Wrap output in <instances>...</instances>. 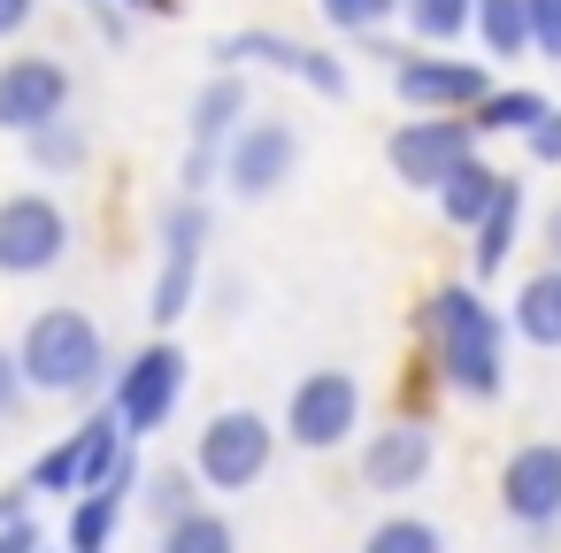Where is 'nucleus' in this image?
Here are the masks:
<instances>
[{
    "label": "nucleus",
    "instance_id": "1",
    "mask_svg": "<svg viewBox=\"0 0 561 553\" xmlns=\"http://www.w3.org/2000/svg\"><path fill=\"white\" fill-rule=\"evenodd\" d=\"M423 331H431L438 369H446L454 392L492 400V392L507 384V369H500V354H507V323H500V308H484L477 285H438L431 308H423Z\"/></svg>",
    "mask_w": 561,
    "mask_h": 553
},
{
    "label": "nucleus",
    "instance_id": "2",
    "mask_svg": "<svg viewBox=\"0 0 561 553\" xmlns=\"http://www.w3.org/2000/svg\"><path fill=\"white\" fill-rule=\"evenodd\" d=\"M16 377H24V392H55V400L93 392V384L108 377V338H101V323H93L85 308H39V315L24 323Z\"/></svg>",
    "mask_w": 561,
    "mask_h": 553
},
{
    "label": "nucleus",
    "instance_id": "3",
    "mask_svg": "<svg viewBox=\"0 0 561 553\" xmlns=\"http://www.w3.org/2000/svg\"><path fill=\"white\" fill-rule=\"evenodd\" d=\"M216 170H224V185H231L239 200H270V193H285L293 170H300V124H293V116H247V124L224 139Z\"/></svg>",
    "mask_w": 561,
    "mask_h": 553
},
{
    "label": "nucleus",
    "instance_id": "4",
    "mask_svg": "<svg viewBox=\"0 0 561 553\" xmlns=\"http://www.w3.org/2000/svg\"><path fill=\"white\" fill-rule=\"evenodd\" d=\"M270 453H277L270 415H254V407H224V415H208L193 469H201V484H208V492H247V484H262Z\"/></svg>",
    "mask_w": 561,
    "mask_h": 553
},
{
    "label": "nucleus",
    "instance_id": "5",
    "mask_svg": "<svg viewBox=\"0 0 561 553\" xmlns=\"http://www.w3.org/2000/svg\"><path fill=\"white\" fill-rule=\"evenodd\" d=\"M178 392H185V354L170 346V338H154V346H139L131 361H124V377H116V430L124 438H154L162 423H170V407H178Z\"/></svg>",
    "mask_w": 561,
    "mask_h": 553
},
{
    "label": "nucleus",
    "instance_id": "6",
    "mask_svg": "<svg viewBox=\"0 0 561 553\" xmlns=\"http://www.w3.org/2000/svg\"><path fill=\"white\" fill-rule=\"evenodd\" d=\"M70 254V216L47 193L0 200V277H47Z\"/></svg>",
    "mask_w": 561,
    "mask_h": 553
},
{
    "label": "nucleus",
    "instance_id": "7",
    "mask_svg": "<svg viewBox=\"0 0 561 553\" xmlns=\"http://www.w3.org/2000/svg\"><path fill=\"white\" fill-rule=\"evenodd\" d=\"M354 423H362V384H354L346 369H316V377H300V384H293V407H285L293 446L331 453V446H346V438H354Z\"/></svg>",
    "mask_w": 561,
    "mask_h": 553
},
{
    "label": "nucleus",
    "instance_id": "8",
    "mask_svg": "<svg viewBox=\"0 0 561 553\" xmlns=\"http://www.w3.org/2000/svg\"><path fill=\"white\" fill-rule=\"evenodd\" d=\"M70 116V70L55 55H16V62H0V131H47Z\"/></svg>",
    "mask_w": 561,
    "mask_h": 553
},
{
    "label": "nucleus",
    "instance_id": "9",
    "mask_svg": "<svg viewBox=\"0 0 561 553\" xmlns=\"http://www.w3.org/2000/svg\"><path fill=\"white\" fill-rule=\"evenodd\" d=\"M216 62H224V70H239V62L293 70V78H300V85H316L323 101H346V93H354V78H346V62H339V55L300 47V39H285V32H231V39H216Z\"/></svg>",
    "mask_w": 561,
    "mask_h": 553
},
{
    "label": "nucleus",
    "instance_id": "10",
    "mask_svg": "<svg viewBox=\"0 0 561 553\" xmlns=\"http://www.w3.org/2000/svg\"><path fill=\"white\" fill-rule=\"evenodd\" d=\"M116 453H124V430H116V415L101 407V415H85L55 453H39V469H32V492H93L108 469H116Z\"/></svg>",
    "mask_w": 561,
    "mask_h": 553
},
{
    "label": "nucleus",
    "instance_id": "11",
    "mask_svg": "<svg viewBox=\"0 0 561 553\" xmlns=\"http://www.w3.org/2000/svg\"><path fill=\"white\" fill-rule=\"evenodd\" d=\"M392 93H400L408 108H431V116H469V108L492 93V78H484V62H454V55H400Z\"/></svg>",
    "mask_w": 561,
    "mask_h": 553
},
{
    "label": "nucleus",
    "instance_id": "12",
    "mask_svg": "<svg viewBox=\"0 0 561 553\" xmlns=\"http://www.w3.org/2000/svg\"><path fill=\"white\" fill-rule=\"evenodd\" d=\"M461 154H477V131L461 124V116H431V124H400L392 139H385V162H392V177L400 185H438Z\"/></svg>",
    "mask_w": 561,
    "mask_h": 553
},
{
    "label": "nucleus",
    "instance_id": "13",
    "mask_svg": "<svg viewBox=\"0 0 561 553\" xmlns=\"http://www.w3.org/2000/svg\"><path fill=\"white\" fill-rule=\"evenodd\" d=\"M500 507L530 530H553L561 522V446L538 438V446H515L507 469H500Z\"/></svg>",
    "mask_w": 561,
    "mask_h": 553
},
{
    "label": "nucleus",
    "instance_id": "14",
    "mask_svg": "<svg viewBox=\"0 0 561 553\" xmlns=\"http://www.w3.org/2000/svg\"><path fill=\"white\" fill-rule=\"evenodd\" d=\"M431 423H415V415H400V423H385L369 446H362V484L369 492H415L423 476H431Z\"/></svg>",
    "mask_w": 561,
    "mask_h": 553
},
{
    "label": "nucleus",
    "instance_id": "15",
    "mask_svg": "<svg viewBox=\"0 0 561 553\" xmlns=\"http://www.w3.org/2000/svg\"><path fill=\"white\" fill-rule=\"evenodd\" d=\"M139 484V461H131V446L116 453V469L93 484V492H78L70 499V553H108V538H116V515H124V492Z\"/></svg>",
    "mask_w": 561,
    "mask_h": 553
},
{
    "label": "nucleus",
    "instance_id": "16",
    "mask_svg": "<svg viewBox=\"0 0 561 553\" xmlns=\"http://www.w3.org/2000/svg\"><path fill=\"white\" fill-rule=\"evenodd\" d=\"M247 124V78L239 70H216L201 93H193V147L201 154H224V139Z\"/></svg>",
    "mask_w": 561,
    "mask_h": 553
},
{
    "label": "nucleus",
    "instance_id": "17",
    "mask_svg": "<svg viewBox=\"0 0 561 553\" xmlns=\"http://www.w3.org/2000/svg\"><path fill=\"white\" fill-rule=\"evenodd\" d=\"M431 193H438V208H446V223H454V231H477V216H484V208H492V193H500V170H484L477 154H461Z\"/></svg>",
    "mask_w": 561,
    "mask_h": 553
},
{
    "label": "nucleus",
    "instance_id": "18",
    "mask_svg": "<svg viewBox=\"0 0 561 553\" xmlns=\"http://www.w3.org/2000/svg\"><path fill=\"white\" fill-rule=\"evenodd\" d=\"M515 231H523V185H515V177H500L492 208L477 216V277H500V269H507Z\"/></svg>",
    "mask_w": 561,
    "mask_h": 553
},
{
    "label": "nucleus",
    "instance_id": "19",
    "mask_svg": "<svg viewBox=\"0 0 561 553\" xmlns=\"http://www.w3.org/2000/svg\"><path fill=\"white\" fill-rule=\"evenodd\" d=\"M515 331H523L530 346H561V262L538 269V277H523V292H515Z\"/></svg>",
    "mask_w": 561,
    "mask_h": 553
},
{
    "label": "nucleus",
    "instance_id": "20",
    "mask_svg": "<svg viewBox=\"0 0 561 553\" xmlns=\"http://www.w3.org/2000/svg\"><path fill=\"white\" fill-rule=\"evenodd\" d=\"M469 24H477V39H484L492 62H515V55L530 47V32H523V0H469Z\"/></svg>",
    "mask_w": 561,
    "mask_h": 553
},
{
    "label": "nucleus",
    "instance_id": "21",
    "mask_svg": "<svg viewBox=\"0 0 561 553\" xmlns=\"http://www.w3.org/2000/svg\"><path fill=\"white\" fill-rule=\"evenodd\" d=\"M162 553H239V530L216 507H185L178 522H162Z\"/></svg>",
    "mask_w": 561,
    "mask_h": 553
},
{
    "label": "nucleus",
    "instance_id": "22",
    "mask_svg": "<svg viewBox=\"0 0 561 553\" xmlns=\"http://www.w3.org/2000/svg\"><path fill=\"white\" fill-rule=\"evenodd\" d=\"M546 108H553L546 93H530V85H507V93H484V101L469 108V131H530Z\"/></svg>",
    "mask_w": 561,
    "mask_h": 553
},
{
    "label": "nucleus",
    "instance_id": "23",
    "mask_svg": "<svg viewBox=\"0 0 561 553\" xmlns=\"http://www.w3.org/2000/svg\"><path fill=\"white\" fill-rule=\"evenodd\" d=\"M400 16L423 47H454L469 32V0H400Z\"/></svg>",
    "mask_w": 561,
    "mask_h": 553
},
{
    "label": "nucleus",
    "instance_id": "24",
    "mask_svg": "<svg viewBox=\"0 0 561 553\" xmlns=\"http://www.w3.org/2000/svg\"><path fill=\"white\" fill-rule=\"evenodd\" d=\"M362 553H446V530L423 522V515H385V522L362 538Z\"/></svg>",
    "mask_w": 561,
    "mask_h": 553
},
{
    "label": "nucleus",
    "instance_id": "25",
    "mask_svg": "<svg viewBox=\"0 0 561 553\" xmlns=\"http://www.w3.org/2000/svg\"><path fill=\"white\" fill-rule=\"evenodd\" d=\"M208 231H216L208 200H170V208H162V254H185V262H201Z\"/></svg>",
    "mask_w": 561,
    "mask_h": 553
},
{
    "label": "nucleus",
    "instance_id": "26",
    "mask_svg": "<svg viewBox=\"0 0 561 553\" xmlns=\"http://www.w3.org/2000/svg\"><path fill=\"white\" fill-rule=\"evenodd\" d=\"M193 277H201V262H185V254H162V277H154V323H178L185 308H193Z\"/></svg>",
    "mask_w": 561,
    "mask_h": 553
},
{
    "label": "nucleus",
    "instance_id": "27",
    "mask_svg": "<svg viewBox=\"0 0 561 553\" xmlns=\"http://www.w3.org/2000/svg\"><path fill=\"white\" fill-rule=\"evenodd\" d=\"M331 32H354V39H377L385 16H400V0H316Z\"/></svg>",
    "mask_w": 561,
    "mask_h": 553
},
{
    "label": "nucleus",
    "instance_id": "28",
    "mask_svg": "<svg viewBox=\"0 0 561 553\" xmlns=\"http://www.w3.org/2000/svg\"><path fill=\"white\" fill-rule=\"evenodd\" d=\"M32 162H39V170H78V162H85V131H78V124L32 131Z\"/></svg>",
    "mask_w": 561,
    "mask_h": 553
},
{
    "label": "nucleus",
    "instance_id": "29",
    "mask_svg": "<svg viewBox=\"0 0 561 553\" xmlns=\"http://www.w3.org/2000/svg\"><path fill=\"white\" fill-rule=\"evenodd\" d=\"M147 507H154L162 522H178L185 507H201V499H193V476H185V469H162V476H147Z\"/></svg>",
    "mask_w": 561,
    "mask_h": 553
},
{
    "label": "nucleus",
    "instance_id": "30",
    "mask_svg": "<svg viewBox=\"0 0 561 553\" xmlns=\"http://www.w3.org/2000/svg\"><path fill=\"white\" fill-rule=\"evenodd\" d=\"M523 32L546 62H561V0H523Z\"/></svg>",
    "mask_w": 561,
    "mask_h": 553
},
{
    "label": "nucleus",
    "instance_id": "31",
    "mask_svg": "<svg viewBox=\"0 0 561 553\" xmlns=\"http://www.w3.org/2000/svg\"><path fill=\"white\" fill-rule=\"evenodd\" d=\"M523 139H530V154H538V162H561V108H546Z\"/></svg>",
    "mask_w": 561,
    "mask_h": 553
},
{
    "label": "nucleus",
    "instance_id": "32",
    "mask_svg": "<svg viewBox=\"0 0 561 553\" xmlns=\"http://www.w3.org/2000/svg\"><path fill=\"white\" fill-rule=\"evenodd\" d=\"M0 553H39V522H32V507L0 522Z\"/></svg>",
    "mask_w": 561,
    "mask_h": 553
},
{
    "label": "nucleus",
    "instance_id": "33",
    "mask_svg": "<svg viewBox=\"0 0 561 553\" xmlns=\"http://www.w3.org/2000/svg\"><path fill=\"white\" fill-rule=\"evenodd\" d=\"M16 407H24V377H16V354L0 346V423H9Z\"/></svg>",
    "mask_w": 561,
    "mask_h": 553
},
{
    "label": "nucleus",
    "instance_id": "34",
    "mask_svg": "<svg viewBox=\"0 0 561 553\" xmlns=\"http://www.w3.org/2000/svg\"><path fill=\"white\" fill-rule=\"evenodd\" d=\"M32 16H39V0H0V39H16Z\"/></svg>",
    "mask_w": 561,
    "mask_h": 553
},
{
    "label": "nucleus",
    "instance_id": "35",
    "mask_svg": "<svg viewBox=\"0 0 561 553\" xmlns=\"http://www.w3.org/2000/svg\"><path fill=\"white\" fill-rule=\"evenodd\" d=\"M116 9H131V16H178V0H116Z\"/></svg>",
    "mask_w": 561,
    "mask_h": 553
},
{
    "label": "nucleus",
    "instance_id": "36",
    "mask_svg": "<svg viewBox=\"0 0 561 553\" xmlns=\"http://www.w3.org/2000/svg\"><path fill=\"white\" fill-rule=\"evenodd\" d=\"M546 246H553V262H561V208L546 216Z\"/></svg>",
    "mask_w": 561,
    "mask_h": 553
},
{
    "label": "nucleus",
    "instance_id": "37",
    "mask_svg": "<svg viewBox=\"0 0 561 553\" xmlns=\"http://www.w3.org/2000/svg\"><path fill=\"white\" fill-rule=\"evenodd\" d=\"M9 515H24V492H16V499H0V522H9Z\"/></svg>",
    "mask_w": 561,
    "mask_h": 553
}]
</instances>
